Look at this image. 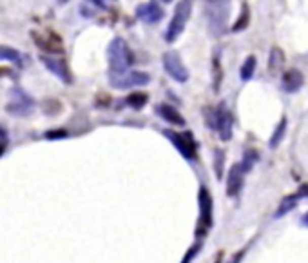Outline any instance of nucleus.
Instances as JSON below:
<instances>
[{
  "mask_svg": "<svg viewBox=\"0 0 308 263\" xmlns=\"http://www.w3.org/2000/svg\"><path fill=\"white\" fill-rule=\"evenodd\" d=\"M256 161H258V153H256V151H249V153L245 154V161L241 163V169H243V173L250 171V167H252Z\"/></svg>",
  "mask_w": 308,
  "mask_h": 263,
  "instance_id": "5701e85b",
  "label": "nucleus"
},
{
  "mask_svg": "<svg viewBox=\"0 0 308 263\" xmlns=\"http://www.w3.org/2000/svg\"><path fill=\"white\" fill-rule=\"evenodd\" d=\"M89 2H91V4H94V6H96V8H104V9H106V2H104V0H89Z\"/></svg>",
  "mask_w": 308,
  "mask_h": 263,
  "instance_id": "393cba45",
  "label": "nucleus"
},
{
  "mask_svg": "<svg viewBox=\"0 0 308 263\" xmlns=\"http://www.w3.org/2000/svg\"><path fill=\"white\" fill-rule=\"evenodd\" d=\"M163 68L165 71L169 73L170 77L178 82H187L189 80V71H187L183 60L180 58V55L174 51H169L163 55Z\"/></svg>",
  "mask_w": 308,
  "mask_h": 263,
  "instance_id": "20e7f679",
  "label": "nucleus"
},
{
  "mask_svg": "<svg viewBox=\"0 0 308 263\" xmlns=\"http://www.w3.org/2000/svg\"><path fill=\"white\" fill-rule=\"evenodd\" d=\"M285 64V55L279 47H274L270 51V58H268V71L270 73H278L279 69L283 68Z\"/></svg>",
  "mask_w": 308,
  "mask_h": 263,
  "instance_id": "2eb2a0df",
  "label": "nucleus"
},
{
  "mask_svg": "<svg viewBox=\"0 0 308 263\" xmlns=\"http://www.w3.org/2000/svg\"><path fill=\"white\" fill-rule=\"evenodd\" d=\"M40 62H42L44 65H46V69H49L53 75H56V77L60 78V80H63L65 84H71L73 82V77H71V71H69L67 64L63 62V60L60 58H55V56H40Z\"/></svg>",
  "mask_w": 308,
  "mask_h": 263,
  "instance_id": "1a4fd4ad",
  "label": "nucleus"
},
{
  "mask_svg": "<svg viewBox=\"0 0 308 263\" xmlns=\"http://www.w3.org/2000/svg\"><path fill=\"white\" fill-rule=\"evenodd\" d=\"M228 9H230V0H207L205 15H207L209 29L214 37H220L227 29Z\"/></svg>",
  "mask_w": 308,
  "mask_h": 263,
  "instance_id": "f03ea898",
  "label": "nucleus"
},
{
  "mask_svg": "<svg viewBox=\"0 0 308 263\" xmlns=\"http://www.w3.org/2000/svg\"><path fill=\"white\" fill-rule=\"evenodd\" d=\"M158 115L161 116V118H165L169 123H174V125H185V120H183V116L178 113L174 107L167 106V104H161V106L156 107Z\"/></svg>",
  "mask_w": 308,
  "mask_h": 263,
  "instance_id": "4468645a",
  "label": "nucleus"
},
{
  "mask_svg": "<svg viewBox=\"0 0 308 263\" xmlns=\"http://www.w3.org/2000/svg\"><path fill=\"white\" fill-rule=\"evenodd\" d=\"M249 22H250V11H249V6L243 4V9H241L239 18H237L236 24H234V26H232V31H241V29H245V27L249 26Z\"/></svg>",
  "mask_w": 308,
  "mask_h": 263,
  "instance_id": "a211bd4d",
  "label": "nucleus"
},
{
  "mask_svg": "<svg viewBox=\"0 0 308 263\" xmlns=\"http://www.w3.org/2000/svg\"><path fill=\"white\" fill-rule=\"evenodd\" d=\"M285 131H287V118H281V122H279V125H278V129L274 131V135H272V138H270V147H278L279 144H281V140H283V136H285Z\"/></svg>",
  "mask_w": 308,
  "mask_h": 263,
  "instance_id": "f3484780",
  "label": "nucleus"
},
{
  "mask_svg": "<svg viewBox=\"0 0 308 263\" xmlns=\"http://www.w3.org/2000/svg\"><path fill=\"white\" fill-rule=\"evenodd\" d=\"M31 37L35 39V44L46 53H62L63 49L62 40L55 33H38V31H33Z\"/></svg>",
  "mask_w": 308,
  "mask_h": 263,
  "instance_id": "9d476101",
  "label": "nucleus"
},
{
  "mask_svg": "<svg viewBox=\"0 0 308 263\" xmlns=\"http://www.w3.org/2000/svg\"><path fill=\"white\" fill-rule=\"evenodd\" d=\"M136 17L142 22H145V24H158L163 18V11H161L156 0H149V2L140 4L136 8Z\"/></svg>",
  "mask_w": 308,
  "mask_h": 263,
  "instance_id": "6e6552de",
  "label": "nucleus"
},
{
  "mask_svg": "<svg viewBox=\"0 0 308 263\" xmlns=\"http://www.w3.org/2000/svg\"><path fill=\"white\" fill-rule=\"evenodd\" d=\"M127 104L134 109H142V107L147 104V94L145 93H132L127 96Z\"/></svg>",
  "mask_w": 308,
  "mask_h": 263,
  "instance_id": "aec40b11",
  "label": "nucleus"
},
{
  "mask_svg": "<svg viewBox=\"0 0 308 263\" xmlns=\"http://www.w3.org/2000/svg\"><path fill=\"white\" fill-rule=\"evenodd\" d=\"M218 161H216V173H218V176H221V163H223V153L221 151H218Z\"/></svg>",
  "mask_w": 308,
  "mask_h": 263,
  "instance_id": "b1692460",
  "label": "nucleus"
},
{
  "mask_svg": "<svg viewBox=\"0 0 308 263\" xmlns=\"http://www.w3.org/2000/svg\"><path fill=\"white\" fill-rule=\"evenodd\" d=\"M256 64H258V60H256V56H252V55H250L249 58L243 62V65H241V71H239L241 80H250V78H252L254 71H256Z\"/></svg>",
  "mask_w": 308,
  "mask_h": 263,
  "instance_id": "dca6fc26",
  "label": "nucleus"
},
{
  "mask_svg": "<svg viewBox=\"0 0 308 263\" xmlns=\"http://www.w3.org/2000/svg\"><path fill=\"white\" fill-rule=\"evenodd\" d=\"M190 11H192V2L190 0H180L176 6V11H174V17L170 20L169 27H167V33H165V40L167 42H174V40L183 33L187 22L190 18Z\"/></svg>",
  "mask_w": 308,
  "mask_h": 263,
  "instance_id": "7ed1b4c3",
  "label": "nucleus"
},
{
  "mask_svg": "<svg viewBox=\"0 0 308 263\" xmlns=\"http://www.w3.org/2000/svg\"><path fill=\"white\" fill-rule=\"evenodd\" d=\"M303 85V75L297 69H288L283 75V89L287 93H296Z\"/></svg>",
  "mask_w": 308,
  "mask_h": 263,
  "instance_id": "ddd939ff",
  "label": "nucleus"
},
{
  "mask_svg": "<svg viewBox=\"0 0 308 263\" xmlns=\"http://www.w3.org/2000/svg\"><path fill=\"white\" fill-rule=\"evenodd\" d=\"M216 129L220 131L223 140H230V135H232V116H230L225 104H221L218 107V111H216Z\"/></svg>",
  "mask_w": 308,
  "mask_h": 263,
  "instance_id": "9b49d317",
  "label": "nucleus"
},
{
  "mask_svg": "<svg viewBox=\"0 0 308 263\" xmlns=\"http://www.w3.org/2000/svg\"><path fill=\"white\" fill-rule=\"evenodd\" d=\"M165 135L169 136L170 142L178 147V151L185 158L192 160L196 158V142L190 133H174V131H165Z\"/></svg>",
  "mask_w": 308,
  "mask_h": 263,
  "instance_id": "39448f33",
  "label": "nucleus"
},
{
  "mask_svg": "<svg viewBox=\"0 0 308 263\" xmlns=\"http://www.w3.org/2000/svg\"><path fill=\"white\" fill-rule=\"evenodd\" d=\"M241 185H243V169H241L239 163H236V166L230 169V173H228V180H227L228 196H236L237 192H239Z\"/></svg>",
  "mask_w": 308,
  "mask_h": 263,
  "instance_id": "f8f14e48",
  "label": "nucleus"
},
{
  "mask_svg": "<svg viewBox=\"0 0 308 263\" xmlns=\"http://www.w3.org/2000/svg\"><path fill=\"white\" fill-rule=\"evenodd\" d=\"M163 2H173V0H163Z\"/></svg>",
  "mask_w": 308,
  "mask_h": 263,
  "instance_id": "bb28decb",
  "label": "nucleus"
},
{
  "mask_svg": "<svg viewBox=\"0 0 308 263\" xmlns=\"http://www.w3.org/2000/svg\"><path fill=\"white\" fill-rule=\"evenodd\" d=\"M0 60H9V62H20V53L9 46H0Z\"/></svg>",
  "mask_w": 308,
  "mask_h": 263,
  "instance_id": "6ab92c4d",
  "label": "nucleus"
},
{
  "mask_svg": "<svg viewBox=\"0 0 308 263\" xmlns=\"http://www.w3.org/2000/svg\"><path fill=\"white\" fill-rule=\"evenodd\" d=\"M297 198H301L299 194H294V196H287V198L281 202V205H279V211H278V216H283L285 212L292 211V209L296 207L297 204Z\"/></svg>",
  "mask_w": 308,
  "mask_h": 263,
  "instance_id": "412c9836",
  "label": "nucleus"
},
{
  "mask_svg": "<svg viewBox=\"0 0 308 263\" xmlns=\"http://www.w3.org/2000/svg\"><path fill=\"white\" fill-rule=\"evenodd\" d=\"M212 73H214V89L218 91L221 84V65L218 56H214V60H212Z\"/></svg>",
  "mask_w": 308,
  "mask_h": 263,
  "instance_id": "4be33fe9",
  "label": "nucleus"
},
{
  "mask_svg": "<svg viewBox=\"0 0 308 263\" xmlns=\"http://www.w3.org/2000/svg\"><path fill=\"white\" fill-rule=\"evenodd\" d=\"M149 82V75L140 71L131 73H122V75H111V85L118 87V89H125V87H132V85H144Z\"/></svg>",
  "mask_w": 308,
  "mask_h": 263,
  "instance_id": "0eeeda50",
  "label": "nucleus"
},
{
  "mask_svg": "<svg viewBox=\"0 0 308 263\" xmlns=\"http://www.w3.org/2000/svg\"><path fill=\"white\" fill-rule=\"evenodd\" d=\"M107 60H109L111 75H122L131 68L134 62L131 47L127 46L123 39H114L107 47Z\"/></svg>",
  "mask_w": 308,
  "mask_h": 263,
  "instance_id": "f257e3e1",
  "label": "nucleus"
},
{
  "mask_svg": "<svg viewBox=\"0 0 308 263\" xmlns=\"http://www.w3.org/2000/svg\"><path fill=\"white\" fill-rule=\"evenodd\" d=\"M6 75H9V69H6V68H0V77H6Z\"/></svg>",
  "mask_w": 308,
  "mask_h": 263,
  "instance_id": "a878e982",
  "label": "nucleus"
},
{
  "mask_svg": "<svg viewBox=\"0 0 308 263\" xmlns=\"http://www.w3.org/2000/svg\"><path fill=\"white\" fill-rule=\"evenodd\" d=\"M199 207H201V216H199V225L196 234L203 236L212 223V198L205 187H201V191H199Z\"/></svg>",
  "mask_w": 308,
  "mask_h": 263,
  "instance_id": "423d86ee",
  "label": "nucleus"
}]
</instances>
